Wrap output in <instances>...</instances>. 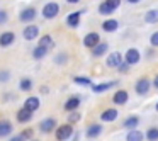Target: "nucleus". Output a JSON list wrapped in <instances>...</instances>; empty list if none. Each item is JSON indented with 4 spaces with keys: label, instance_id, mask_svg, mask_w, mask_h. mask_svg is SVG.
<instances>
[{
    "label": "nucleus",
    "instance_id": "obj_25",
    "mask_svg": "<svg viewBox=\"0 0 158 141\" xmlns=\"http://www.w3.org/2000/svg\"><path fill=\"white\" fill-rule=\"evenodd\" d=\"M138 122H139V119H138L136 116H131V117H127V119L123 122V126L127 127V129H133V127L138 126Z\"/></svg>",
    "mask_w": 158,
    "mask_h": 141
},
{
    "label": "nucleus",
    "instance_id": "obj_14",
    "mask_svg": "<svg viewBox=\"0 0 158 141\" xmlns=\"http://www.w3.org/2000/svg\"><path fill=\"white\" fill-rule=\"evenodd\" d=\"M117 27H119V22H117L116 19H109V21L102 22V29L106 32H114Z\"/></svg>",
    "mask_w": 158,
    "mask_h": 141
},
{
    "label": "nucleus",
    "instance_id": "obj_26",
    "mask_svg": "<svg viewBox=\"0 0 158 141\" xmlns=\"http://www.w3.org/2000/svg\"><path fill=\"white\" fill-rule=\"evenodd\" d=\"M146 139L148 141H158V127H150V129H148Z\"/></svg>",
    "mask_w": 158,
    "mask_h": 141
},
{
    "label": "nucleus",
    "instance_id": "obj_12",
    "mask_svg": "<svg viewBox=\"0 0 158 141\" xmlns=\"http://www.w3.org/2000/svg\"><path fill=\"white\" fill-rule=\"evenodd\" d=\"M32 119V110H29V109H21L17 112V121L19 122H27V121H31Z\"/></svg>",
    "mask_w": 158,
    "mask_h": 141
},
{
    "label": "nucleus",
    "instance_id": "obj_6",
    "mask_svg": "<svg viewBox=\"0 0 158 141\" xmlns=\"http://www.w3.org/2000/svg\"><path fill=\"white\" fill-rule=\"evenodd\" d=\"M34 17H36V10L32 7L24 9V10L19 14V19H21L22 22H32V21H34Z\"/></svg>",
    "mask_w": 158,
    "mask_h": 141
},
{
    "label": "nucleus",
    "instance_id": "obj_42",
    "mask_svg": "<svg viewBox=\"0 0 158 141\" xmlns=\"http://www.w3.org/2000/svg\"><path fill=\"white\" fill-rule=\"evenodd\" d=\"M156 110H158V104H156Z\"/></svg>",
    "mask_w": 158,
    "mask_h": 141
},
{
    "label": "nucleus",
    "instance_id": "obj_3",
    "mask_svg": "<svg viewBox=\"0 0 158 141\" xmlns=\"http://www.w3.org/2000/svg\"><path fill=\"white\" fill-rule=\"evenodd\" d=\"M134 87H136V92L139 93V95H146V93L150 92L151 83H150V80H148V78H139Z\"/></svg>",
    "mask_w": 158,
    "mask_h": 141
},
{
    "label": "nucleus",
    "instance_id": "obj_28",
    "mask_svg": "<svg viewBox=\"0 0 158 141\" xmlns=\"http://www.w3.org/2000/svg\"><path fill=\"white\" fill-rule=\"evenodd\" d=\"M99 12H100L102 15H109V14H112V12H114V9H110L109 5H107L106 2H104V4H100V7H99Z\"/></svg>",
    "mask_w": 158,
    "mask_h": 141
},
{
    "label": "nucleus",
    "instance_id": "obj_23",
    "mask_svg": "<svg viewBox=\"0 0 158 141\" xmlns=\"http://www.w3.org/2000/svg\"><path fill=\"white\" fill-rule=\"evenodd\" d=\"M100 131H102V126H100V124H92V126H89V129H87V136L95 138L100 134Z\"/></svg>",
    "mask_w": 158,
    "mask_h": 141
},
{
    "label": "nucleus",
    "instance_id": "obj_33",
    "mask_svg": "<svg viewBox=\"0 0 158 141\" xmlns=\"http://www.w3.org/2000/svg\"><path fill=\"white\" fill-rule=\"evenodd\" d=\"M21 136H22V139H26V138H27V139H29V138H32V129H24Z\"/></svg>",
    "mask_w": 158,
    "mask_h": 141
},
{
    "label": "nucleus",
    "instance_id": "obj_8",
    "mask_svg": "<svg viewBox=\"0 0 158 141\" xmlns=\"http://www.w3.org/2000/svg\"><path fill=\"white\" fill-rule=\"evenodd\" d=\"M80 15H82V12H80V10L72 12V14H68V15H66L65 22L70 26V27H77V26H78V22H80Z\"/></svg>",
    "mask_w": 158,
    "mask_h": 141
},
{
    "label": "nucleus",
    "instance_id": "obj_19",
    "mask_svg": "<svg viewBox=\"0 0 158 141\" xmlns=\"http://www.w3.org/2000/svg\"><path fill=\"white\" fill-rule=\"evenodd\" d=\"M144 21H146L148 24H156V22H158V10H156V9L148 10L146 14H144Z\"/></svg>",
    "mask_w": 158,
    "mask_h": 141
},
{
    "label": "nucleus",
    "instance_id": "obj_15",
    "mask_svg": "<svg viewBox=\"0 0 158 141\" xmlns=\"http://www.w3.org/2000/svg\"><path fill=\"white\" fill-rule=\"evenodd\" d=\"M117 117V110L116 109H107L102 112V116H100V119L106 121V122H112V121H116Z\"/></svg>",
    "mask_w": 158,
    "mask_h": 141
},
{
    "label": "nucleus",
    "instance_id": "obj_1",
    "mask_svg": "<svg viewBox=\"0 0 158 141\" xmlns=\"http://www.w3.org/2000/svg\"><path fill=\"white\" fill-rule=\"evenodd\" d=\"M72 136H73V127L70 126V124H63V126H60L58 131H56V139L58 141H66Z\"/></svg>",
    "mask_w": 158,
    "mask_h": 141
},
{
    "label": "nucleus",
    "instance_id": "obj_17",
    "mask_svg": "<svg viewBox=\"0 0 158 141\" xmlns=\"http://www.w3.org/2000/svg\"><path fill=\"white\" fill-rule=\"evenodd\" d=\"M116 83H117V82H106V83H99V85H94L92 89H94V92L102 93V92H106V90L112 89V87L116 85Z\"/></svg>",
    "mask_w": 158,
    "mask_h": 141
},
{
    "label": "nucleus",
    "instance_id": "obj_35",
    "mask_svg": "<svg viewBox=\"0 0 158 141\" xmlns=\"http://www.w3.org/2000/svg\"><path fill=\"white\" fill-rule=\"evenodd\" d=\"M5 21H7V14L4 10H0V24H5Z\"/></svg>",
    "mask_w": 158,
    "mask_h": 141
},
{
    "label": "nucleus",
    "instance_id": "obj_37",
    "mask_svg": "<svg viewBox=\"0 0 158 141\" xmlns=\"http://www.w3.org/2000/svg\"><path fill=\"white\" fill-rule=\"evenodd\" d=\"M0 80H4V82H5V80H9V73L7 72H2V73H0Z\"/></svg>",
    "mask_w": 158,
    "mask_h": 141
},
{
    "label": "nucleus",
    "instance_id": "obj_7",
    "mask_svg": "<svg viewBox=\"0 0 158 141\" xmlns=\"http://www.w3.org/2000/svg\"><path fill=\"white\" fill-rule=\"evenodd\" d=\"M127 99H129V95H127L126 90H117V92L114 93V97H112L114 104H117V106H124V104L127 102Z\"/></svg>",
    "mask_w": 158,
    "mask_h": 141
},
{
    "label": "nucleus",
    "instance_id": "obj_38",
    "mask_svg": "<svg viewBox=\"0 0 158 141\" xmlns=\"http://www.w3.org/2000/svg\"><path fill=\"white\" fill-rule=\"evenodd\" d=\"M9 141H22V136H14V138H10Z\"/></svg>",
    "mask_w": 158,
    "mask_h": 141
},
{
    "label": "nucleus",
    "instance_id": "obj_10",
    "mask_svg": "<svg viewBox=\"0 0 158 141\" xmlns=\"http://www.w3.org/2000/svg\"><path fill=\"white\" fill-rule=\"evenodd\" d=\"M97 43H99V34L97 32H89L83 38V46H87V48H94Z\"/></svg>",
    "mask_w": 158,
    "mask_h": 141
},
{
    "label": "nucleus",
    "instance_id": "obj_39",
    "mask_svg": "<svg viewBox=\"0 0 158 141\" xmlns=\"http://www.w3.org/2000/svg\"><path fill=\"white\" fill-rule=\"evenodd\" d=\"M68 4H77V2H80V0H66Z\"/></svg>",
    "mask_w": 158,
    "mask_h": 141
},
{
    "label": "nucleus",
    "instance_id": "obj_16",
    "mask_svg": "<svg viewBox=\"0 0 158 141\" xmlns=\"http://www.w3.org/2000/svg\"><path fill=\"white\" fill-rule=\"evenodd\" d=\"M26 109H29V110H32V112H34V110L36 109H39V104H41V102H39V99H38V97H27V100H26Z\"/></svg>",
    "mask_w": 158,
    "mask_h": 141
},
{
    "label": "nucleus",
    "instance_id": "obj_5",
    "mask_svg": "<svg viewBox=\"0 0 158 141\" xmlns=\"http://www.w3.org/2000/svg\"><path fill=\"white\" fill-rule=\"evenodd\" d=\"M121 61H123V58H121V55L116 51V53H110V55L107 56V60H106V65L109 66V68H117Z\"/></svg>",
    "mask_w": 158,
    "mask_h": 141
},
{
    "label": "nucleus",
    "instance_id": "obj_41",
    "mask_svg": "<svg viewBox=\"0 0 158 141\" xmlns=\"http://www.w3.org/2000/svg\"><path fill=\"white\" fill-rule=\"evenodd\" d=\"M155 87L158 89V75H156V78H155Z\"/></svg>",
    "mask_w": 158,
    "mask_h": 141
},
{
    "label": "nucleus",
    "instance_id": "obj_21",
    "mask_svg": "<svg viewBox=\"0 0 158 141\" xmlns=\"http://www.w3.org/2000/svg\"><path fill=\"white\" fill-rule=\"evenodd\" d=\"M12 133V124L9 121H0V136H9Z\"/></svg>",
    "mask_w": 158,
    "mask_h": 141
},
{
    "label": "nucleus",
    "instance_id": "obj_29",
    "mask_svg": "<svg viewBox=\"0 0 158 141\" xmlns=\"http://www.w3.org/2000/svg\"><path fill=\"white\" fill-rule=\"evenodd\" d=\"M21 90H24V92H27V90H31V87H32V82L29 78H22L21 80Z\"/></svg>",
    "mask_w": 158,
    "mask_h": 141
},
{
    "label": "nucleus",
    "instance_id": "obj_34",
    "mask_svg": "<svg viewBox=\"0 0 158 141\" xmlns=\"http://www.w3.org/2000/svg\"><path fill=\"white\" fill-rule=\"evenodd\" d=\"M150 41H151V44H153V46H158V31L151 34V39H150Z\"/></svg>",
    "mask_w": 158,
    "mask_h": 141
},
{
    "label": "nucleus",
    "instance_id": "obj_22",
    "mask_svg": "<svg viewBox=\"0 0 158 141\" xmlns=\"http://www.w3.org/2000/svg\"><path fill=\"white\" fill-rule=\"evenodd\" d=\"M78 106H80V99H78V97H70V99L65 102V109L66 110H75Z\"/></svg>",
    "mask_w": 158,
    "mask_h": 141
},
{
    "label": "nucleus",
    "instance_id": "obj_11",
    "mask_svg": "<svg viewBox=\"0 0 158 141\" xmlns=\"http://www.w3.org/2000/svg\"><path fill=\"white\" fill-rule=\"evenodd\" d=\"M22 34H24V38L27 39V41H32V39H36L39 36V29L36 27V26H27Z\"/></svg>",
    "mask_w": 158,
    "mask_h": 141
},
{
    "label": "nucleus",
    "instance_id": "obj_13",
    "mask_svg": "<svg viewBox=\"0 0 158 141\" xmlns=\"http://www.w3.org/2000/svg\"><path fill=\"white\" fill-rule=\"evenodd\" d=\"M14 39H15V34L14 32H4V34H0V46H9V44H12L14 43Z\"/></svg>",
    "mask_w": 158,
    "mask_h": 141
},
{
    "label": "nucleus",
    "instance_id": "obj_2",
    "mask_svg": "<svg viewBox=\"0 0 158 141\" xmlns=\"http://www.w3.org/2000/svg\"><path fill=\"white\" fill-rule=\"evenodd\" d=\"M58 12H60V5L56 2H49V4H46L43 7V15L46 19H55L58 15Z\"/></svg>",
    "mask_w": 158,
    "mask_h": 141
},
{
    "label": "nucleus",
    "instance_id": "obj_24",
    "mask_svg": "<svg viewBox=\"0 0 158 141\" xmlns=\"http://www.w3.org/2000/svg\"><path fill=\"white\" fill-rule=\"evenodd\" d=\"M39 46H43V48L49 49V48H53V46H55V41H53L51 36H43V38L39 39Z\"/></svg>",
    "mask_w": 158,
    "mask_h": 141
},
{
    "label": "nucleus",
    "instance_id": "obj_20",
    "mask_svg": "<svg viewBox=\"0 0 158 141\" xmlns=\"http://www.w3.org/2000/svg\"><path fill=\"white\" fill-rule=\"evenodd\" d=\"M127 141H143V133L141 131H138L136 127H133V129L127 133Z\"/></svg>",
    "mask_w": 158,
    "mask_h": 141
},
{
    "label": "nucleus",
    "instance_id": "obj_27",
    "mask_svg": "<svg viewBox=\"0 0 158 141\" xmlns=\"http://www.w3.org/2000/svg\"><path fill=\"white\" fill-rule=\"evenodd\" d=\"M46 53H48V49H46V48H43V46H38V48L32 51V56H34L36 60H41L43 56L46 55Z\"/></svg>",
    "mask_w": 158,
    "mask_h": 141
},
{
    "label": "nucleus",
    "instance_id": "obj_36",
    "mask_svg": "<svg viewBox=\"0 0 158 141\" xmlns=\"http://www.w3.org/2000/svg\"><path fill=\"white\" fill-rule=\"evenodd\" d=\"M117 70H119V72H127V63H123V61H121L119 66H117Z\"/></svg>",
    "mask_w": 158,
    "mask_h": 141
},
{
    "label": "nucleus",
    "instance_id": "obj_9",
    "mask_svg": "<svg viewBox=\"0 0 158 141\" xmlns=\"http://www.w3.org/2000/svg\"><path fill=\"white\" fill-rule=\"evenodd\" d=\"M55 126H56V119H53V117H48V119L41 121V124H39L43 133H51L55 129Z\"/></svg>",
    "mask_w": 158,
    "mask_h": 141
},
{
    "label": "nucleus",
    "instance_id": "obj_4",
    "mask_svg": "<svg viewBox=\"0 0 158 141\" xmlns=\"http://www.w3.org/2000/svg\"><path fill=\"white\" fill-rule=\"evenodd\" d=\"M124 58H126V63L127 65H136V63H139V51H138V49H134V48H131V49H127L126 51V56H124Z\"/></svg>",
    "mask_w": 158,
    "mask_h": 141
},
{
    "label": "nucleus",
    "instance_id": "obj_18",
    "mask_svg": "<svg viewBox=\"0 0 158 141\" xmlns=\"http://www.w3.org/2000/svg\"><path fill=\"white\" fill-rule=\"evenodd\" d=\"M107 48H109V46H107L106 43H97V44L92 48V55L94 56H102L104 53L107 51Z\"/></svg>",
    "mask_w": 158,
    "mask_h": 141
},
{
    "label": "nucleus",
    "instance_id": "obj_31",
    "mask_svg": "<svg viewBox=\"0 0 158 141\" xmlns=\"http://www.w3.org/2000/svg\"><path fill=\"white\" fill-rule=\"evenodd\" d=\"M75 83H80V85H89L90 80L89 78H80V77H75Z\"/></svg>",
    "mask_w": 158,
    "mask_h": 141
},
{
    "label": "nucleus",
    "instance_id": "obj_30",
    "mask_svg": "<svg viewBox=\"0 0 158 141\" xmlns=\"http://www.w3.org/2000/svg\"><path fill=\"white\" fill-rule=\"evenodd\" d=\"M106 4L109 5L110 9H114V10H116V9L121 5V0H106Z\"/></svg>",
    "mask_w": 158,
    "mask_h": 141
},
{
    "label": "nucleus",
    "instance_id": "obj_32",
    "mask_svg": "<svg viewBox=\"0 0 158 141\" xmlns=\"http://www.w3.org/2000/svg\"><path fill=\"white\" fill-rule=\"evenodd\" d=\"M78 119H80V114H78V112H72V114L68 116V121H70V122H77Z\"/></svg>",
    "mask_w": 158,
    "mask_h": 141
},
{
    "label": "nucleus",
    "instance_id": "obj_40",
    "mask_svg": "<svg viewBox=\"0 0 158 141\" xmlns=\"http://www.w3.org/2000/svg\"><path fill=\"white\" fill-rule=\"evenodd\" d=\"M129 4H138V2H141V0H127Z\"/></svg>",
    "mask_w": 158,
    "mask_h": 141
}]
</instances>
